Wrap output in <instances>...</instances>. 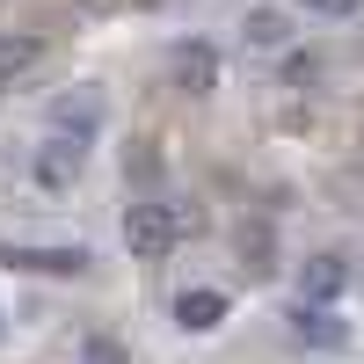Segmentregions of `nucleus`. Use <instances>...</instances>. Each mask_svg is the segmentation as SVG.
Listing matches in <instances>:
<instances>
[{
	"label": "nucleus",
	"mask_w": 364,
	"mask_h": 364,
	"mask_svg": "<svg viewBox=\"0 0 364 364\" xmlns=\"http://www.w3.org/2000/svg\"><path fill=\"white\" fill-rule=\"evenodd\" d=\"M190 226H197V219H190V211H175V204H132V211H124V248H132L139 262H161Z\"/></svg>",
	"instance_id": "nucleus-1"
},
{
	"label": "nucleus",
	"mask_w": 364,
	"mask_h": 364,
	"mask_svg": "<svg viewBox=\"0 0 364 364\" xmlns=\"http://www.w3.org/2000/svg\"><path fill=\"white\" fill-rule=\"evenodd\" d=\"M8 269H37V277H80L87 269V248H0Z\"/></svg>",
	"instance_id": "nucleus-2"
},
{
	"label": "nucleus",
	"mask_w": 364,
	"mask_h": 364,
	"mask_svg": "<svg viewBox=\"0 0 364 364\" xmlns=\"http://www.w3.org/2000/svg\"><path fill=\"white\" fill-rule=\"evenodd\" d=\"M291 336H299V343H314V350H343V343H350V328L328 314V306L299 299V306H291Z\"/></svg>",
	"instance_id": "nucleus-3"
},
{
	"label": "nucleus",
	"mask_w": 364,
	"mask_h": 364,
	"mask_svg": "<svg viewBox=\"0 0 364 364\" xmlns=\"http://www.w3.org/2000/svg\"><path fill=\"white\" fill-rule=\"evenodd\" d=\"M175 80H182V95H211V87H219V51L211 44H182L175 51Z\"/></svg>",
	"instance_id": "nucleus-4"
},
{
	"label": "nucleus",
	"mask_w": 364,
	"mask_h": 364,
	"mask_svg": "<svg viewBox=\"0 0 364 364\" xmlns=\"http://www.w3.org/2000/svg\"><path fill=\"white\" fill-rule=\"evenodd\" d=\"M226 321V291H182L175 299V328H190V336H211V328H219Z\"/></svg>",
	"instance_id": "nucleus-5"
},
{
	"label": "nucleus",
	"mask_w": 364,
	"mask_h": 364,
	"mask_svg": "<svg viewBox=\"0 0 364 364\" xmlns=\"http://www.w3.org/2000/svg\"><path fill=\"white\" fill-rule=\"evenodd\" d=\"M343 284H350L343 255H314L306 269H299V299H314V306H328V299H343Z\"/></svg>",
	"instance_id": "nucleus-6"
},
{
	"label": "nucleus",
	"mask_w": 364,
	"mask_h": 364,
	"mask_svg": "<svg viewBox=\"0 0 364 364\" xmlns=\"http://www.w3.org/2000/svg\"><path fill=\"white\" fill-rule=\"evenodd\" d=\"M240 37H248L255 51H277V44H291V15L284 8H248L240 15Z\"/></svg>",
	"instance_id": "nucleus-7"
},
{
	"label": "nucleus",
	"mask_w": 364,
	"mask_h": 364,
	"mask_svg": "<svg viewBox=\"0 0 364 364\" xmlns=\"http://www.w3.org/2000/svg\"><path fill=\"white\" fill-rule=\"evenodd\" d=\"M51 132H73V139L87 146V139L102 132V102H95V95H80V102H58V109H51Z\"/></svg>",
	"instance_id": "nucleus-8"
},
{
	"label": "nucleus",
	"mask_w": 364,
	"mask_h": 364,
	"mask_svg": "<svg viewBox=\"0 0 364 364\" xmlns=\"http://www.w3.org/2000/svg\"><path fill=\"white\" fill-rule=\"evenodd\" d=\"M37 175L51 182V190H66V182L80 175V139H66V132H58V139L44 146V161H37Z\"/></svg>",
	"instance_id": "nucleus-9"
},
{
	"label": "nucleus",
	"mask_w": 364,
	"mask_h": 364,
	"mask_svg": "<svg viewBox=\"0 0 364 364\" xmlns=\"http://www.w3.org/2000/svg\"><path fill=\"white\" fill-rule=\"evenodd\" d=\"M37 58H44V44H37V37H0V87H15L29 66H37Z\"/></svg>",
	"instance_id": "nucleus-10"
},
{
	"label": "nucleus",
	"mask_w": 364,
	"mask_h": 364,
	"mask_svg": "<svg viewBox=\"0 0 364 364\" xmlns=\"http://www.w3.org/2000/svg\"><path fill=\"white\" fill-rule=\"evenodd\" d=\"M328 190H336V204L350 211V219H364V161H350V168H336V182H328Z\"/></svg>",
	"instance_id": "nucleus-11"
},
{
	"label": "nucleus",
	"mask_w": 364,
	"mask_h": 364,
	"mask_svg": "<svg viewBox=\"0 0 364 364\" xmlns=\"http://www.w3.org/2000/svg\"><path fill=\"white\" fill-rule=\"evenodd\" d=\"M240 262H248L255 277H269V269H277V262H269V226H255V233H240Z\"/></svg>",
	"instance_id": "nucleus-12"
},
{
	"label": "nucleus",
	"mask_w": 364,
	"mask_h": 364,
	"mask_svg": "<svg viewBox=\"0 0 364 364\" xmlns=\"http://www.w3.org/2000/svg\"><path fill=\"white\" fill-rule=\"evenodd\" d=\"M80 364H132V357H124V343H109V336H87Z\"/></svg>",
	"instance_id": "nucleus-13"
},
{
	"label": "nucleus",
	"mask_w": 364,
	"mask_h": 364,
	"mask_svg": "<svg viewBox=\"0 0 364 364\" xmlns=\"http://www.w3.org/2000/svg\"><path fill=\"white\" fill-rule=\"evenodd\" d=\"M299 8H306V15H336V22H343V15L364 8V0H299Z\"/></svg>",
	"instance_id": "nucleus-14"
},
{
	"label": "nucleus",
	"mask_w": 364,
	"mask_h": 364,
	"mask_svg": "<svg viewBox=\"0 0 364 364\" xmlns=\"http://www.w3.org/2000/svg\"><path fill=\"white\" fill-rule=\"evenodd\" d=\"M284 80H291V87H314V80H321V58H291Z\"/></svg>",
	"instance_id": "nucleus-15"
}]
</instances>
